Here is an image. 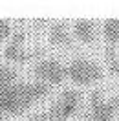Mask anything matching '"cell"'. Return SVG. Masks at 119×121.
Segmentation results:
<instances>
[{
	"instance_id": "obj_4",
	"label": "cell",
	"mask_w": 119,
	"mask_h": 121,
	"mask_svg": "<svg viewBox=\"0 0 119 121\" xmlns=\"http://www.w3.org/2000/svg\"><path fill=\"white\" fill-rule=\"evenodd\" d=\"M82 101V94L77 88H64L59 94V97L53 101V105L48 110V117L50 121H66L72 114L79 108Z\"/></svg>"
},
{
	"instance_id": "obj_10",
	"label": "cell",
	"mask_w": 119,
	"mask_h": 121,
	"mask_svg": "<svg viewBox=\"0 0 119 121\" xmlns=\"http://www.w3.org/2000/svg\"><path fill=\"white\" fill-rule=\"evenodd\" d=\"M104 59H106V64H108L110 72L119 73V53L115 52L112 46H106V50H104Z\"/></svg>"
},
{
	"instance_id": "obj_9",
	"label": "cell",
	"mask_w": 119,
	"mask_h": 121,
	"mask_svg": "<svg viewBox=\"0 0 119 121\" xmlns=\"http://www.w3.org/2000/svg\"><path fill=\"white\" fill-rule=\"evenodd\" d=\"M103 37L108 46L119 44V18H104L103 20Z\"/></svg>"
},
{
	"instance_id": "obj_6",
	"label": "cell",
	"mask_w": 119,
	"mask_h": 121,
	"mask_svg": "<svg viewBox=\"0 0 119 121\" xmlns=\"http://www.w3.org/2000/svg\"><path fill=\"white\" fill-rule=\"evenodd\" d=\"M24 31H15L13 35H11V40L8 42L6 46V50H4V57L8 60H15V62H24V60H28L30 57L35 55L33 50H28L26 46H24Z\"/></svg>"
},
{
	"instance_id": "obj_3",
	"label": "cell",
	"mask_w": 119,
	"mask_h": 121,
	"mask_svg": "<svg viewBox=\"0 0 119 121\" xmlns=\"http://www.w3.org/2000/svg\"><path fill=\"white\" fill-rule=\"evenodd\" d=\"M119 112V94L104 97L101 88L90 92L88 97V117L90 121H114Z\"/></svg>"
},
{
	"instance_id": "obj_2",
	"label": "cell",
	"mask_w": 119,
	"mask_h": 121,
	"mask_svg": "<svg viewBox=\"0 0 119 121\" xmlns=\"http://www.w3.org/2000/svg\"><path fill=\"white\" fill-rule=\"evenodd\" d=\"M66 77L70 81H73L75 84L86 86V84L101 81L104 77V70L99 62H95V60H92V59L73 57L66 64Z\"/></svg>"
},
{
	"instance_id": "obj_8",
	"label": "cell",
	"mask_w": 119,
	"mask_h": 121,
	"mask_svg": "<svg viewBox=\"0 0 119 121\" xmlns=\"http://www.w3.org/2000/svg\"><path fill=\"white\" fill-rule=\"evenodd\" d=\"M50 42L55 46H72L73 37L68 30L66 20H53L50 24Z\"/></svg>"
},
{
	"instance_id": "obj_5",
	"label": "cell",
	"mask_w": 119,
	"mask_h": 121,
	"mask_svg": "<svg viewBox=\"0 0 119 121\" xmlns=\"http://www.w3.org/2000/svg\"><path fill=\"white\" fill-rule=\"evenodd\" d=\"M33 75L38 83L59 84L66 79V66L59 59H42L33 66Z\"/></svg>"
},
{
	"instance_id": "obj_1",
	"label": "cell",
	"mask_w": 119,
	"mask_h": 121,
	"mask_svg": "<svg viewBox=\"0 0 119 121\" xmlns=\"http://www.w3.org/2000/svg\"><path fill=\"white\" fill-rule=\"evenodd\" d=\"M51 86L46 83L20 81L13 66L0 60V116H18L26 112L38 99L46 97Z\"/></svg>"
},
{
	"instance_id": "obj_13",
	"label": "cell",
	"mask_w": 119,
	"mask_h": 121,
	"mask_svg": "<svg viewBox=\"0 0 119 121\" xmlns=\"http://www.w3.org/2000/svg\"><path fill=\"white\" fill-rule=\"evenodd\" d=\"M2 117H4V116H0V121H2Z\"/></svg>"
},
{
	"instance_id": "obj_7",
	"label": "cell",
	"mask_w": 119,
	"mask_h": 121,
	"mask_svg": "<svg viewBox=\"0 0 119 121\" xmlns=\"http://www.w3.org/2000/svg\"><path fill=\"white\" fill-rule=\"evenodd\" d=\"M72 31L84 44H94L97 40V22L94 18H77L73 22Z\"/></svg>"
},
{
	"instance_id": "obj_11",
	"label": "cell",
	"mask_w": 119,
	"mask_h": 121,
	"mask_svg": "<svg viewBox=\"0 0 119 121\" xmlns=\"http://www.w3.org/2000/svg\"><path fill=\"white\" fill-rule=\"evenodd\" d=\"M11 33V22L8 18H2L0 17V44L8 39V35Z\"/></svg>"
},
{
	"instance_id": "obj_12",
	"label": "cell",
	"mask_w": 119,
	"mask_h": 121,
	"mask_svg": "<svg viewBox=\"0 0 119 121\" xmlns=\"http://www.w3.org/2000/svg\"><path fill=\"white\" fill-rule=\"evenodd\" d=\"M28 121H50V117H48L46 112H38V114H35V116H31Z\"/></svg>"
}]
</instances>
